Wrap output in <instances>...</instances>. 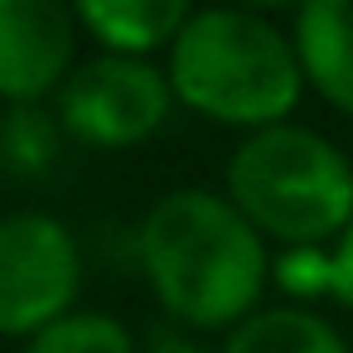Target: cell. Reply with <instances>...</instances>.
<instances>
[{
	"label": "cell",
	"mask_w": 353,
	"mask_h": 353,
	"mask_svg": "<svg viewBox=\"0 0 353 353\" xmlns=\"http://www.w3.org/2000/svg\"><path fill=\"white\" fill-rule=\"evenodd\" d=\"M271 281L305 310L310 300L334 295V256L329 247H281V256L271 261Z\"/></svg>",
	"instance_id": "cell-12"
},
{
	"label": "cell",
	"mask_w": 353,
	"mask_h": 353,
	"mask_svg": "<svg viewBox=\"0 0 353 353\" xmlns=\"http://www.w3.org/2000/svg\"><path fill=\"white\" fill-rule=\"evenodd\" d=\"M63 126L59 117L34 102V107H6L0 112V165L20 179H44L59 155H63Z\"/></svg>",
	"instance_id": "cell-10"
},
{
	"label": "cell",
	"mask_w": 353,
	"mask_h": 353,
	"mask_svg": "<svg viewBox=\"0 0 353 353\" xmlns=\"http://www.w3.org/2000/svg\"><path fill=\"white\" fill-rule=\"evenodd\" d=\"M145 353H208L203 343H194V339H184V334H160Z\"/></svg>",
	"instance_id": "cell-14"
},
{
	"label": "cell",
	"mask_w": 353,
	"mask_h": 353,
	"mask_svg": "<svg viewBox=\"0 0 353 353\" xmlns=\"http://www.w3.org/2000/svg\"><path fill=\"white\" fill-rule=\"evenodd\" d=\"M20 353H136V339L121 319L102 310H73L39 329L34 339H25Z\"/></svg>",
	"instance_id": "cell-11"
},
{
	"label": "cell",
	"mask_w": 353,
	"mask_h": 353,
	"mask_svg": "<svg viewBox=\"0 0 353 353\" xmlns=\"http://www.w3.org/2000/svg\"><path fill=\"white\" fill-rule=\"evenodd\" d=\"M174 102L194 117L232 131L285 126L305 97V73L290 44V30L252 10H194L165 63Z\"/></svg>",
	"instance_id": "cell-2"
},
{
	"label": "cell",
	"mask_w": 353,
	"mask_h": 353,
	"mask_svg": "<svg viewBox=\"0 0 353 353\" xmlns=\"http://www.w3.org/2000/svg\"><path fill=\"white\" fill-rule=\"evenodd\" d=\"M329 256H334V295H329V300H339V305L353 310V218H348V228L329 242Z\"/></svg>",
	"instance_id": "cell-13"
},
{
	"label": "cell",
	"mask_w": 353,
	"mask_h": 353,
	"mask_svg": "<svg viewBox=\"0 0 353 353\" xmlns=\"http://www.w3.org/2000/svg\"><path fill=\"white\" fill-rule=\"evenodd\" d=\"M141 271L155 300L199 334L237 329L261 310L271 256L266 237L213 189H170L136 232Z\"/></svg>",
	"instance_id": "cell-1"
},
{
	"label": "cell",
	"mask_w": 353,
	"mask_h": 353,
	"mask_svg": "<svg viewBox=\"0 0 353 353\" xmlns=\"http://www.w3.org/2000/svg\"><path fill=\"white\" fill-rule=\"evenodd\" d=\"M189 15L194 10L184 6V0H78L73 6L78 30L102 54H112V59H145V63L179 39Z\"/></svg>",
	"instance_id": "cell-8"
},
{
	"label": "cell",
	"mask_w": 353,
	"mask_h": 353,
	"mask_svg": "<svg viewBox=\"0 0 353 353\" xmlns=\"http://www.w3.org/2000/svg\"><path fill=\"white\" fill-rule=\"evenodd\" d=\"M83 252L54 213L0 218V339H34L78 310Z\"/></svg>",
	"instance_id": "cell-4"
},
{
	"label": "cell",
	"mask_w": 353,
	"mask_h": 353,
	"mask_svg": "<svg viewBox=\"0 0 353 353\" xmlns=\"http://www.w3.org/2000/svg\"><path fill=\"white\" fill-rule=\"evenodd\" d=\"M218 353H348L343 334L300 305H271L242 319Z\"/></svg>",
	"instance_id": "cell-9"
},
{
	"label": "cell",
	"mask_w": 353,
	"mask_h": 353,
	"mask_svg": "<svg viewBox=\"0 0 353 353\" xmlns=\"http://www.w3.org/2000/svg\"><path fill=\"white\" fill-rule=\"evenodd\" d=\"M290 44L305 73L334 112L353 117V0H310L290 20Z\"/></svg>",
	"instance_id": "cell-7"
},
{
	"label": "cell",
	"mask_w": 353,
	"mask_h": 353,
	"mask_svg": "<svg viewBox=\"0 0 353 353\" xmlns=\"http://www.w3.org/2000/svg\"><path fill=\"white\" fill-rule=\"evenodd\" d=\"M228 203L281 247H329L353 218V165L310 126L242 136L228 155Z\"/></svg>",
	"instance_id": "cell-3"
},
{
	"label": "cell",
	"mask_w": 353,
	"mask_h": 353,
	"mask_svg": "<svg viewBox=\"0 0 353 353\" xmlns=\"http://www.w3.org/2000/svg\"><path fill=\"white\" fill-rule=\"evenodd\" d=\"M174 107L165 68L145 59H112L97 54L68 73L54 97V117L63 136L88 150H126L150 141Z\"/></svg>",
	"instance_id": "cell-5"
},
{
	"label": "cell",
	"mask_w": 353,
	"mask_h": 353,
	"mask_svg": "<svg viewBox=\"0 0 353 353\" xmlns=\"http://www.w3.org/2000/svg\"><path fill=\"white\" fill-rule=\"evenodd\" d=\"M78 20L54 0H0V102L34 107L59 97L78 68Z\"/></svg>",
	"instance_id": "cell-6"
}]
</instances>
